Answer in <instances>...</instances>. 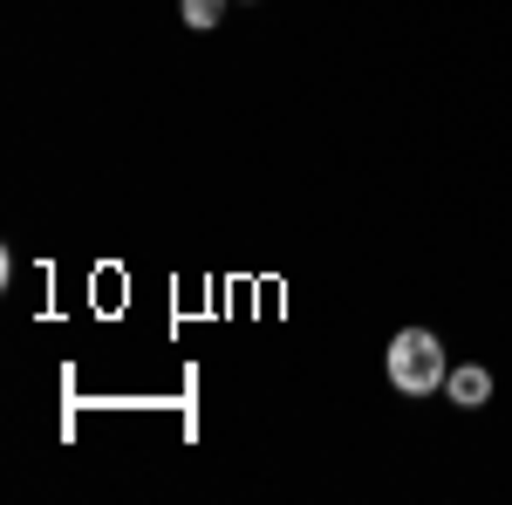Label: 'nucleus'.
Listing matches in <instances>:
<instances>
[{
  "instance_id": "obj_2",
  "label": "nucleus",
  "mask_w": 512,
  "mask_h": 505,
  "mask_svg": "<svg viewBox=\"0 0 512 505\" xmlns=\"http://www.w3.org/2000/svg\"><path fill=\"white\" fill-rule=\"evenodd\" d=\"M444 396H451L458 410H485V403H492V369H478V362H451Z\"/></svg>"
},
{
  "instance_id": "obj_3",
  "label": "nucleus",
  "mask_w": 512,
  "mask_h": 505,
  "mask_svg": "<svg viewBox=\"0 0 512 505\" xmlns=\"http://www.w3.org/2000/svg\"><path fill=\"white\" fill-rule=\"evenodd\" d=\"M226 21V0H185V28H198V35H212Z\"/></svg>"
},
{
  "instance_id": "obj_1",
  "label": "nucleus",
  "mask_w": 512,
  "mask_h": 505,
  "mask_svg": "<svg viewBox=\"0 0 512 505\" xmlns=\"http://www.w3.org/2000/svg\"><path fill=\"white\" fill-rule=\"evenodd\" d=\"M383 362H390V383L403 389V396H431V389H444V376H451V355H444V342H437L431 328H396Z\"/></svg>"
}]
</instances>
